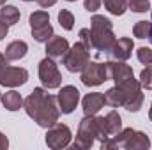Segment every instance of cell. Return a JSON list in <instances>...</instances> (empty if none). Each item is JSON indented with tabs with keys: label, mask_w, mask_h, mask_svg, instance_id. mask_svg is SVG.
Wrapping results in <instances>:
<instances>
[{
	"label": "cell",
	"mask_w": 152,
	"mask_h": 150,
	"mask_svg": "<svg viewBox=\"0 0 152 150\" xmlns=\"http://www.w3.org/2000/svg\"><path fill=\"white\" fill-rule=\"evenodd\" d=\"M23 108L39 127H44V129L55 125L60 117L57 97L48 94V88H41V87L34 88L32 94L23 101Z\"/></svg>",
	"instance_id": "6da1fadb"
},
{
	"label": "cell",
	"mask_w": 152,
	"mask_h": 150,
	"mask_svg": "<svg viewBox=\"0 0 152 150\" xmlns=\"http://www.w3.org/2000/svg\"><path fill=\"white\" fill-rule=\"evenodd\" d=\"M90 30L94 37V50L101 53H112L115 42H117L112 21L101 14H94L90 20Z\"/></svg>",
	"instance_id": "7a4b0ae2"
},
{
	"label": "cell",
	"mask_w": 152,
	"mask_h": 150,
	"mask_svg": "<svg viewBox=\"0 0 152 150\" xmlns=\"http://www.w3.org/2000/svg\"><path fill=\"white\" fill-rule=\"evenodd\" d=\"M115 85L124 94V108L133 113L140 111V108L143 104V99H145L140 81L134 76H131V78H126V79H122L120 83H115Z\"/></svg>",
	"instance_id": "3957f363"
},
{
	"label": "cell",
	"mask_w": 152,
	"mask_h": 150,
	"mask_svg": "<svg viewBox=\"0 0 152 150\" xmlns=\"http://www.w3.org/2000/svg\"><path fill=\"white\" fill-rule=\"evenodd\" d=\"M88 62H90V51L85 48L81 41L75 42L62 57V64L69 73H81Z\"/></svg>",
	"instance_id": "277c9868"
},
{
	"label": "cell",
	"mask_w": 152,
	"mask_h": 150,
	"mask_svg": "<svg viewBox=\"0 0 152 150\" xmlns=\"http://www.w3.org/2000/svg\"><path fill=\"white\" fill-rule=\"evenodd\" d=\"M96 115H85L80 120L78 133H76L73 149L75 150H88L96 141Z\"/></svg>",
	"instance_id": "5b68a950"
},
{
	"label": "cell",
	"mask_w": 152,
	"mask_h": 150,
	"mask_svg": "<svg viewBox=\"0 0 152 150\" xmlns=\"http://www.w3.org/2000/svg\"><path fill=\"white\" fill-rule=\"evenodd\" d=\"M39 79L44 88H58L62 85V74L58 71V66L51 57H46L39 62Z\"/></svg>",
	"instance_id": "8992f818"
},
{
	"label": "cell",
	"mask_w": 152,
	"mask_h": 150,
	"mask_svg": "<svg viewBox=\"0 0 152 150\" xmlns=\"http://www.w3.org/2000/svg\"><path fill=\"white\" fill-rule=\"evenodd\" d=\"M71 138H73L71 129H69L66 124H58V122H57L55 125L48 127V131H46V138H44V140H46L48 149L60 150V149L69 147Z\"/></svg>",
	"instance_id": "52a82bcc"
},
{
	"label": "cell",
	"mask_w": 152,
	"mask_h": 150,
	"mask_svg": "<svg viewBox=\"0 0 152 150\" xmlns=\"http://www.w3.org/2000/svg\"><path fill=\"white\" fill-rule=\"evenodd\" d=\"M104 81H108L106 64L101 62H88L85 69L81 71V83L85 87H99Z\"/></svg>",
	"instance_id": "ba28073f"
},
{
	"label": "cell",
	"mask_w": 152,
	"mask_h": 150,
	"mask_svg": "<svg viewBox=\"0 0 152 150\" xmlns=\"http://www.w3.org/2000/svg\"><path fill=\"white\" fill-rule=\"evenodd\" d=\"M57 101H58L60 113L69 115V113L75 111L78 103H80V90L73 85H66V87L60 88V92L57 95Z\"/></svg>",
	"instance_id": "9c48e42d"
},
{
	"label": "cell",
	"mask_w": 152,
	"mask_h": 150,
	"mask_svg": "<svg viewBox=\"0 0 152 150\" xmlns=\"http://www.w3.org/2000/svg\"><path fill=\"white\" fill-rule=\"evenodd\" d=\"M27 79H28V71L23 69V67H11V66H7L0 73V85L2 87L14 88V87L25 85Z\"/></svg>",
	"instance_id": "30bf717a"
},
{
	"label": "cell",
	"mask_w": 152,
	"mask_h": 150,
	"mask_svg": "<svg viewBox=\"0 0 152 150\" xmlns=\"http://www.w3.org/2000/svg\"><path fill=\"white\" fill-rule=\"evenodd\" d=\"M104 64H106V71H108V79H112L115 83H120L122 79L134 76L133 67L127 66V64L122 62V60H108V62H104Z\"/></svg>",
	"instance_id": "8fae6325"
},
{
	"label": "cell",
	"mask_w": 152,
	"mask_h": 150,
	"mask_svg": "<svg viewBox=\"0 0 152 150\" xmlns=\"http://www.w3.org/2000/svg\"><path fill=\"white\" fill-rule=\"evenodd\" d=\"M103 106H104V94L101 92H90L81 101V108L85 115H97Z\"/></svg>",
	"instance_id": "7c38bea8"
},
{
	"label": "cell",
	"mask_w": 152,
	"mask_h": 150,
	"mask_svg": "<svg viewBox=\"0 0 152 150\" xmlns=\"http://www.w3.org/2000/svg\"><path fill=\"white\" fill-rule=\"evenodd\" d=\"M69 42L66 37H60V36H53L46 42V57H51V58H62L66 55V51L69 50Z\"/></svg>",
	"instance_id": "4fadbf2b"
},
{
	"label": "cell",
	"mask_w": 152,
	"mask_h": 150,
	"mask_svg": "<svg viewBox=\"0 0 152 150\" xmlns=\"http://www.w3.org/2000/svg\"><path fill=\"white\" fill-rule=\"evenodd\" d=\"M133 50H134V42H133V39H129V37L117 39L113 50H112L113 60H122V62H126V60L133 55Z\"/></svg>",
	"instance_id": "5bb4252c"
},
{
	"label": "cell",
	"mask_w": 152,
	"mask_h": 150,
	"mask_svg": "<svg viewBox=\"0 0 152 150\" xmlns=\"http://www.w3.org/2000/svg\"><path fill=\"white\" fill-rule=\"evenodd\" d=\"M28 51V44L25 41H12L5 46V58L9 62H14V60H21Z\"/></svg>",
	"instance_id": "9a60e30c"
},
{
	"label": "cell",
	"mask_w": 152,
	"mask_h": 150,
	"mask_svg": "<svg viewBox=\"0 0 152 150\" xmlns=\"http://www.w3.org/2000/svg\"><path fill=\"white\" fill-rule=\"evenodd\" d=\"M151 149V140L145 133L142 131H133V134L129 136L126 150H149Z\"/></svg>",
	"instance_id": "2e32d148"
},
{
	"label": "cell",
	"mask_w": 152,
	"mask_h": 150,
	"mask_svg": "<svg viewBox=\"0 0 152 150\" xmlns=\"http://www.w3.org/2000/svg\"><path fill=\"white\" fill-rule=\"evenodd\" d=\"M20 18H21V12H20L18 7L5 5V4L2 5V9H0V23H4L7 27H12V25H16L20 21Z\"/></svg>",
	"instance_id": "e0dca14e"
},
{
	"label": "cell",
	"mask_w": 152,
	"mask_h": 150,
	"mask_svg": "<svg viewBox=\"0 0 152 150\" xmlns=\"http://www.w3.org/2000/svg\"><path fill=\"white\" fill-rule=\"evenodd\" d=\"M2 104L7 111H18L21 106H23V97L20 92L16 90H9L2 95Z\"/></svg>",
	"instance_id": "ac0fdd59"
},
{
	"label": "cell",
	"mask_w": 152,
	"mask_h": 150,
	"mask_svg": "<svg viewBox=\"0 0 152 150\" xmlns=\"http://www.w3.org/2000/svg\"><path fill=\"white\" fill-rule=\"evenodd\" d=\"M104 125H106L108 134L113 136V134H117V133L122 129V117L115 111V110H112L110 113L104 115Z\"/></svg>",
	"instance_id": "d6986e66"
},
{
	"label": "cell",
	"mask_w": 152,
	"mask_h": 150,
	"mask_svg": "<svg viewBox=\"0 0 152 150\" xmlns=\"http://www.w3.org/2000/svg\"><path fill=\"white\" fill-rule=\"evenodd\" d=\"M104 104L106 106H112V108L124 106V94H122V90L117 85L106 90V94H104Z\"/></svg>",
	"instance_id": "ffe728a7"
},
{
	"label": "cell",
	"mask_w": 152,
	"mask_h": 150,
	"mask_svg": "<svg viewBox=\"0 0 152 150\" xmlns=\"http://www.w3.org/2000/svg\"><path fill=\"white\" fill-rule=\"evenodd\" d=\"M104 9L113 14V16H122L127 11V0H103Z\"/></svg>",
	"instance_id": "44dd1931"
},
{
	"label": "cell",
	"mask_w": 152,
	"mask_h": 150,
	"mask_svg": "<svg viewBox=\"0 0 152 150\" xmlns=\"http://www.w3.org/2000/svg\"><path fill=\"white\" fill-rule=\"evenodd\" d=\"M53 27L48 23L44 27H39V28H32V37L36 39L37 42H48L50 39L53 37Z\"/></svg>",
	"instance_id": "7402d4cb"
},
{
	"label": "cell",
	"mask_w": 152,
	"mask_h": 150,
	"mask_svg": "<svg viewBox=\"0 0 152 150\" xmlns=\"http://www.w3.org/2000/svg\"><path fill=\"white\" fill-rule=\"evenodd\" d=\"M28 21H30V28L44 27V25H48V23H50V14H48L46 11H36V12H32V14H30Z\"/></svg>",
	"instance_id": "603a6c76"
},
{
	"label": "cell",
	"mask_w": 152,
	"mask_h": 150,
	"mask_svg": "<svg viewBox=\"0 0 152 150\" xmlns=\"http://www.w3.org/2000/svg\"><path fill=\"white\" fill-rule=\"evenodd\" d=\"M151 32H152V23L151 21H145V20L138 21V23L133 27V34H134V37H138V39L151 37Z\"/></svg>",
	"instance_id": "cb8c5ba5"
},
{
	"label": "cell",
	"mask_w": 152,
	"mask_h": 150,
	"mask_svg": "<svg viewBox=\"0 0 152 150\" xmlns=\"http://www.w3.org/2000/svg\"><path fill=\"white\" fill-rule=\"evenodd\" d=\"M58 23H60V27L64 30H73V27H75V14L71 11H67V9H62L58 12Z\"/></svg>",
	"instance_id": "d4e9b609"
},
{
	"label": "cell",
	"mask_w": 152,
	"mask_h": 150,
	"mask_svg": "<svg viewBox=\"0 0 152 150\" xmlns=\"http://www.w3.org/2000/svg\"><path fill=\"white\" fill-rule=\"evenodd\" d=\"M136 57L140 60V64L147 66V67H152V50L147 48V46H142L136 50Z\"/></svg>",
	"instance_id": "484cf974"
},
{
	"label": "cell",
	"mask_w": 152,
	"mask_h": 150,
	"mask_svg": "<svg viewBox=\"0 0 152 150\" xmlns=\"http://www.w3.org/2000/svg\"><path fill=\"white\" fill-rule=\"evenodd\" d=\"M127 9H131L133 12H147L152 7L149 0H131V2H127Z\"/></svg>",
	"instance_id": "4316f807"
},
{
	"label": "cell",
	"mask_w": 152,
	"mask_h": 150,
	"mask_svg": "<svg viewBox=\"0 0 152 150\" xmlns=\"http://www.w3.org/2000/svg\"><path fill=\"white\" fill-rule=\"evenodd\" d=\"M140 85L142 88H147V90H152V67H147L140 73Z\"/></svg>",
	"instance_id": "83f0119b"
},
{
	"label": "cell",
	"mask_w": 152,
	"mask_h": 150,
	"mask_svg": "<svg viewBox=\"0 0 152 150\" xmlns=\"http://www.w3.org/2000/svg\"><path fill=\"white\" fill-rule=\"evenodd\" d=\"M80 41L85 44V48L88 51L94 50V37H92V30L90 28H81L80 30Z\"/></svg>",
	"instance_id": "f1b7e54d"
},
{
	"label": "cell",
	"mask_w": 152,
	"mask_h": 150,
	"mask_svg": "<svg viewBox=\"0 0 152 150\" xmlns=\"http://www.w3.org/2000/svg\"><path fill=\"white\" fill-rule=\"evenodd\" d=\"M101 4H103V0H85V2H83V7H85L88 12H96V11L101 7Z\"/></svg>",
	"instance_id": "f546056e"
},
{
	"label": "cell",
	"mask_w": 152,
	"mask_h": 150,
	"mask_svg": "<svg viewBox=\"0 0 152 150\" xmlns=\"http://www.w3.org/2000/svg\"><path fill=\"white\" fill-rule=\"evenodd\" d=\"M39 5L42 7V9H48V7H53L55 4H57V0H36Z\"/></svg>",
	"instance_id": "4dcf8cb0"
},
{
	"label": "cell",
	"mask_w": 152,
	"mask_h": 150,
	"mask_svg": "<svg viewBox=\"0 0 152 150\" xmlns=\"http://www.w3.org/2000/svg\"><path fill=\"white\" fill-rule=\"evenodd\" d=\"M7 147H9V140L4 133H0V150H7Z\"/></svg>",
	"instance_id": "1f68e13d"
},
{
	"label": "cell",
	"mask_w": 152,
	"mask_h": 150,
	"mask_svg": "<svg viewBox=\"0 0 152 150\" xmlns=\"http://www.w3.org/2000/svg\"><path fill=\"white\" fill-rule=\"evenodd\" d=\"M7 62H9V60H7V58H5V55L0 51V73H2V71L7 67Z\"/></svg>",
	"instance_id": "d6a6232c"
},
{
	"label": "cell",
	"mask_w": 152,
	"mask_h": 150,
	"mask_svg": "<svg viewBox=\"0 0 152 150\" xmlns=\"http://www.w3.org/2000/svg\"><path fill=\"white\" fill-rule=\"evenodd\" d=\"M7 32H9V27L4 25V23H0V41L4 37H7Z\"/></svg>",
	"instance_id": "836d02e7"
},
{
	"label": "cell",
	"mask_w": 152,
	"mask_h": 150,
	"mask_svg": "<svg viewBox=\"0 0 152 150\" xmlns=\"http://www.w3.org/2000/svg\"><path fill=\"white\" fill-rule=\"evenodd\" d=\"M149 118L152 120V103H151V110H149Z\"/></svg>",
	"instance_id": "e575fe53"
},
{
	"label": "cell",
	"mask_w": 152,
	"mask_h": 150,
	"mask_svg": "<svg viewBox=\"0 0 152 150\" xmlns=\"http://www.w3.org/2000/svg\"><path fill=\"white\" fill-rule=\"evenodd\" d=\"M151 23H152V14H151ZM149 39H151V42H152V32H151V37Z\"/></svg>",
	"instance_id": "d590c367"
},
{
	"label": "cell",
	"mask_w": 152,
	"mask_h": 150,
	"mask_svg": "<svg viewBox=\"0 0 152 150\" xmlns=\"http://www.w3.org/2000/svg\"><path fill=\"white\" fill-rule=\"evenodd\" d=\"M5 2H7V0H0V5H4V4H5Z\"/></svg>",
	"instance_id": "8d00e7d4"
},
{
	"label": "cell",
	"mask_w": 152,
	"mask_h": 150,
	"mask_svg": "<svg viewBox=\"0 0 152 150\" xmlns=\"http://www.w3.org/2000/svg\"><path fill=\"white\" fill-rule=\"evenodd\" d=\"M66 2H76V0H66Z\"/></svg>",
	"instance_id": "74e56055"
},
{
	"label": "cell",
	"mask_w": 152,
	"mask_h": 150,
	"mask_svg": "<svg viewBox=\"0 0 152 150\" xmlns=\"http://www.w3.org/2000/svg\"><path fill=\"white\" fill-rule=\"evenodd\" d=\"M23 2H32V0H23Z\"/></svg>",
	"instance_id": "f35d334b"
},
{
	"label": "cell",
	"mask_w": 152,
	"mask_h": 150,
	"mask_svg": "<svg viewBox=\"0 0 152 150\" xmlns=\"http://www.w3.org/2000/svg\"><path fill=\"white\" fill-rule=\"evenodd\" d=\"M0 101H2V94H0Z\"/></svg>",
	"instance_id": "ab89813d"
},
{
	"label": "cell",
	"mask_w": 152,
	"mask_h": 150,
	"mask_svg": "<svg viewBox=\"0 0 152 150\" xmlns=\"http://www.w3.org/2000/svg\"><path fill=\"white\" fill-rule=\"evenodd\" d=\"M127 2H131V0H127Z\"/></svg>",
	"instance_id": "60d3db41"
}]
</instances>
